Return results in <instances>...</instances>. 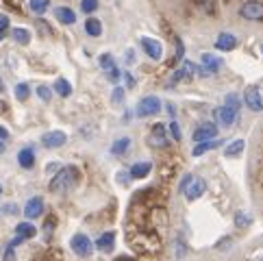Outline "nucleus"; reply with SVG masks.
<instances>
[{"label":"nucleus","instance_id":"nucleus-1","mask_svg":"<svg viewBox=\"0 0 263 261\" xmlns=\"http://www.w3.org/2000/svg\"><path fill=\"white\" fill-rule=\"evenodd\" d=\"M77 183H79V170L74 165H65V167H61V170L52 176L50 192L65 194V192H70V190L77 188Z\"/></svg>","mask_w":263,"mask_h":261},{"label":"nucleus","instance_id":"nucleus-2","mask_svg":"<svg viewBox=\"0 0 263 261\" xmlns=\"http://www.w3.org/2000/svg\"><path fill=\"white\" fill-rule=\"evenodd\" d=\"M239 17L248 22H261L263 20V3L261 0H246L239 7Z\"/></svg>","mask_w":263,"mask_h":261},{"label":"nucleus","instance_id":"nucleus-3","mask_svg":"<svg viewBox=\"0 0 263 261\" xmlns=\"http://www.w3.org/2000/svg\"><path fill=\"white\" fill-rule=\"evenodd\" d=\"M70 248L74 250V255L77 257H89L93 253V244H91V239L85 235V233H77V235H72Z\"/></svg>","mask_w":263,"mask_h":261},{"label":"nucleus","instance_id":"nucleus-4","mask_svg":"<svg viewBox=\"0 0 263 261\" xmlns=\"http://www.w3.org/2000/svg\"><path fill=\"white\" fill-rule=\"evenodd\" d=\"M159 111H161V100H159L157 96H144L142 100H139L135 114L139 118H150V116H157Z\"/></svg>","mask_w":263,"mask_h":261},{"label":"nucleus","instance_id":"nucleus-5","mask_svg":"<svg viewBox=\"0 0 263 261\" xmlns=\"http://www.w3.org/2000/svg\"><path fill=\"white\" fill-rule=\"evenodd\" d=\"M194 74H196V63H194V61H183V63L174 70L172 77H170V85L192 81V79H194Z\"/></svg>","mask_w":263,"mask_h":261},{"label":"nucleus","instance_id":"nucleus-6","mask_svg":"<svg viewBox=\"0 0 263 261\" xmlns=\"http://www.w3.org/2000/svg\"><path fill=\"white\" fill-rule=\"evenodd\" d=\"M148 146H150V148H157V151H161V148H167V128H165L163 124H155L153 128H150Z\"/></svg>","mask_w":263,"mask_h":261},{"label":"nucleus","instance_id":"nucleus-7","mask_svg":"<svg viewBox=\"0 0 263 261\" xmlns=\"http://www.w3.org/2000/svg\"><path fill=\"white\" fill-rule=\"evenodd\" d=\"M243 102L250 111H263V96L257 85H248L243 89Z\"/></svg>","mask_w":263,"mask_h":261},{"label":"nucleus","instance_id":"nucleus-8","mask_svg":"<svg viewBox=\"0 0 263 261\" xmlns=\"http://www.w3.org/2000/svg\"><path fill=\"white\" fill-rule=\"evenodd\" d=\"M215 120H218V124L224 126V128H231L239 122V111L237 109H231V107H220L215 111Z\"/></svg>","mask_w":263,"mask_h":261},{"label":"nucleus","instance_id":"nucleus-9","mask_svg":"<svg viewBox=\"0 0 263 261\" xmlns=\"http://www.w3.org/2000/svg\"><path fill=\"white\" fill-rule=\"evenodd\" d=\"M215 135H218V126H215L213 122H202L194 128V142L200 144V142H211V139H215Z\"/></svg>","mask_w":263,"mask_h":261},{"label":"nucleus","instance_id":"nucleus-10","mask_svg":"<svg viewBox=\"0 0 263 261\" xmlns=\"http://www.w3.org/2000/svg\"><path fill=\"white\" fill-rule=\"evenodd\" d=\"M139 44H142V50L146 52V57H148V59H153V61H159V59H161V54H163V46H161V42L153 40V37H142V40H139Z\"/></svg>","mask_w":263,"mask_h":261},{"label":"nucleus","instance_id":"nucleus-11","mask_svg":"<svg viewBox=\"0 0 263 261\" xmlns=\"http://www.w3.org/2000/svg\"><path fill=\"white\" fill-rule=\"evenodd\" d=\"M42 213H44V198L42 196H33V198L26 200V204H24L26 220H37V218H42Z\"/></svg>","mask_w":263,"mask_h":261},{"label":"nucleus","instance_id":"nucleus-12","mask_svg":"<svg viewBox=\"0 0 263 261\" xmlns=\"http://www.w3.org/2000/svg\"><path fill=\"white\" fill-rule=\"evenodd\" d=\"M204 190H206V183H204V179H200V176H194L192 183L187 185V190H185L183 194H185V198H187V200L194 202V200H198L200 196L204 194Z\"/></svg>","mask_w":263,"mask_h":261},{"label":"nucleus","instance_id":"nucleus-13","mask_svg":"<svg viewBox=\"0 0 263 261\" xmlns=\"http://www.w3.org/2000/svg\"><path fill=\"white\" fill-rule=\"evenodd\" d=\"M68 142V135L63 130H48L46 135H42V146L44 148H61Z\"/></svg>","mask_w":263,"mask_h":261},{"label":"nucleus","instance_id":"nucleus-14","mask_svg":"<svg viewBox=\"0 0 263 261\" xmlns=\"http://www.w3.org/2000/svg\"><path fill=\"white\" fill-rule=\"evenodd\" d=\"M237 37H235L233 33H227V31H222L218 37H215V48L222 50V52H229L233 48H237Z\"/></svg>","mask_w":263,"mask_h":261},{"label":"nucleus","instance_id":"nucleus-15","mask_svg":"<svg viewBox=\"0 0 263 261\" xmlns=\"http://www.w3.org/2000/svg\"><path fill=\"white\" fill-rule=\"evenodd\" d=\"M17 163H20L22 170H33L35 167V151L31 146L20 148V153H17Z\"/></svg>","mask_w":263,"mask_h":261},{"label":"nucleus","instance_id":"nucleus-16","mask_svg":"<svg viewBox=\"0 0 263 261\" xmlns=\"http://www.w3.org/2000/svg\"><path fill=\"white\" fill-rule=\"evenodd\" d=\"M96 248L100 250V253H111V250L116 248V233L114 231H107V233H102V235L96 239Z\"/></svg>","mask_w":263,"mask_h":261},{"label":"nucleus","instance_id":"nucleus-17","mask_svg":"<svg viewBox=\"0 0 263 261\" xmlns=\"http://www.w3.org/2000/svg\"><path fill=\"white\" fill-rule=\"evenodd\" d=\"M54 17H57V22L63 24V26L77 24V13H74L70 7H57L54 9Z\"/></svg>","mask_w":263,"mask_h":261},{"label":"nucleus","instance_id":"nucleus-18","mask_svg":"<svg viewBox=\"0 0 263 261\" xmlns=\"http://www.w3.org/2000/svg\"><path fill=\"white\" fill-rule=\"evenodd\" d=\"M222 65H224V61H222L220 57H215V54H211V52H204V54H202V68L209 72V74L220 72Z\"/></svg>","mask_w":263,"mask_h":261},{"label":"nucleus","instance_id":"nucleus-19","mask_svg":"<svg viewBox=\"0 0 263 261\" xmlns=\"http://www.w3.org/2000/svg\"><path fill=\"white\" fill-rule=\"evenodd\" d=\"M150 170H153V163L150 161H137V163H133L130 165V176L133 179H146V176L150 174Z\"/></svg>","mask_w":263,"mask_h":261},{"label":"nucleus","instance_id":"nucleus-20","mask_svg":"<svg viewBox=\"0 0 263 261\" xmlns=\"http://www.w3.org/2000/svg\"><path fill=\"white\" fill-rule=\"evenodd\" d=\"M15 235L22 237L24 241L26 239H33L37 235V229H35L33 222H20V225H15Z\"/></svg>","mask_w":263,"mask_h":261},{"label":"nucleus","instance_id":"nucleus-21","mask_svg":"<svg viewBox=\"0 0 263 261\" xmlns=\"http://www.w3.org/2000/svg\"><path fill=\"white\" fill-rule=\"evenodd\" d=\"M130 137H120V139H116L114 144H111V155L114 157H122L124 153H128V148H130Z\"/></svg>","mask_w":263,"mask_h":261},{"label":"nucleus","instance_id":"nucleus-22","mask_svg":"<svg viewBox=\"0 0 263 261\" xmlns=\"http://www.w3.org/2000/svg\"><path fill=\"white\" fill-rule=\"evenodd\" d=\"M85 33L89 35V37H100L102 35V22L98 20V17H87L85 20Z\"/></svg>","mask_w":263,"mask_h":261},{"label":"nucleus","instance_id":"nucleus-23","mask_svg":"<svg viewBox=\"0 0 263 261\" xmlns=\"http://www.w3.org/2000/svg\"><path fill=\"white\" fill-rule=\"evenodd\" d=\"M220 144H222L220 139H211V142H200V144H196V146H194L192 155H194V157H200V155H204V153L213 151V148H218Z\"/></svg>","mask_w":263,"mask_h":261},{"label":"nucleus","instance_id":"nucleus-24","mask_svg":"<svg viewBox=\"0 0 263 261\" xmlns=\"http://www.w3.org/2000/svg\"><path fill=\"white\" fill-rule=\"evenodd\" d=\"M243 148H246V142L243 139H235V142L227 144V148H224V157H239L243 153Z\"/></svg>","mask_w":263,"mask_h":261},{"label":"nucleus","instance_id":"nucleus-25","mask_svg":"<svg viewBox=\"0 0 263 261\" xmlns=\"http://www.w3.org/2000/svg\"><path fill=\"white\" fill-rule=\"evenodd\" d=\"M11 37H13L15 44L26 46V44L31 42V31L29 29H22V26H17V29H11Z\"/></svg>","mask_w":263,"mask_h":261},{"label":"nucleus","instance_id":"nucleus-26","mask_svg":"<svg viewBox=\"0 0 263 261\" xmlns=\"http://www.w3.org/2000/svg\"><path fill=\"white\" fill-rule=\"evenodd\" d=\"M61 98H68L72 94V85H70V81L68 79H57L54 81V87H52Z\"/></svg>","mask_w":263,"mask_h":261},{"label":"nucleus","instance_id":"nucleus-27","mask_svg":"<svg viewBox=\"0 0 263 261\" xmlns=\"http://www.w3.org/2000/svg\"><path fill=\"white\" fill-rule=\"evenodd\" d=\"M98 65H100V70H102V72H111V70L116 68V59H114V54H111V52L100 54V57H98Z\"/></svg>","mask_w":263,"mask_h":261},{"label":"nucleus","instance_id":"nucleus-28","mask_svg":"<svg viewBox=\"0 0 263 261\" xmlns=\"http://www.w3.org/2000/svg\"><path fill=\"white\" fill-rule=\"evenodd\" d=\"M48 7H50V0H29V9L37 15L46 13L48 11Z\"/></svg>","mask_w":263,"mask_h":261},{"label":"nucleus","instance_id":"nucleus-29","mask_svg":"<svg viewBox=\"0 0 263 261\" xmlns=\"http://www.w3.org/2000/svg\"><path fill=\"white\" fill-rule=\"evenodd\" d=\"M250 225H252V218L248 216V213H243V211L235 213V227H237V229H246Z\"/></svg>","mask_w":263,"mask_h":261},{"label":"nucleus","instance_id":"nucleus-30","mask_svg":"<svg viewBox=\"0 0 263 261\" xmlns=\"http://www.w3.org/2000/svg\"><path fill=\"white\" fill-rule=\"evenodd\" d=\"M29 96H31L29 83H17V85H15V98L17 100H29Z\"/></svg>","mask_w":263,"mask_h":261},{"label":"nucleus","instance_id":"nucleus-31","mask_svg":"<svg viewBox=\"0 0 263 261\" xmlns=\"http://www.w3.org/2000/svg\"><path fill=\"white\" fill-rule=\"evenodd\" d=\"M183 57H185V46H183V42H181V40H176V50H174V59L170 61V63H172V68H178V63L183 61Z\"/></svg>","mask_w":263,"mask_h":261},{"label":"nucleus","instance_id":"nucleus-32","mask_svg":"<svg viewBox=\"0 0 263 261\" xmlns=\"http://www.w3.org/2000/svg\"><path fill=\"white\" fill-rule=\"evenodd\" d=\"M185 255H187V244H185L181 237H178V239L174 241V257H176V259H183Z\"/></svg>","mask_w":263,"mask_h":261},{"label":"nucleus","instance_id":"nucleus-33","mask_svg":"<svg viewBox=\"0 0 263 261\" xmlns=\"http://www.w3.org/2000/svg\"><path fill=\"white\" fill-rule=\"evenodd\" d=\"M98 9V0H81V11L83 13H93Z\"/></svg>","mask_w":263,"mask_h":261},{"label":"nucleus","instance_id":"nucleus-34","mask_svg":"<svg viewBox=\"0 0 263 261\" xmlns=\"http://www.w3.org/2000/svg\"><path fill=\"white\" fill-rule=\"evenodd\" d=\"M167 133H170L172 135V139H174V142H181V126H178V122H176V120H172V122H170V126H167Z\"/></svg>","mask_w":263,"mask_h":261},{"label":"nucleus","instance_id":"nucleus-35","mask_svg":"<svg viewBox=\"0 0 263 261\" xmlns=\"http://www.w3.org/2000/svg\"><path fill=\"white\" fill-rule=\"evenodd\" d=\"M224 107H231V109L239 111V96L237 94H227V98H224Z\"/></svg>","mask_w":263,"mask_h":261},{"label":"nucleus","instance_id":"nucleus-36","mask_svg":"<svg viewBox=\"0 0 263 261\" xmlns=\"http://www.w3.org/2000/svg\"><path fill=\"white\" fill-rule=\"evenodd\" d=\"M37 96H40V100L48 102V100L52 98V89H50V87H46V85H40V87H37Z\"/></svg>","mask_w":263,"mask_h":261},{"label":"nucleus","instance_id":"nucleus-37","mask_svg":"<svg viewBox=\"0 0 263 261\" xmlns=\"http://www.w3.org/2000/svg\"><path fill=\"white\" fill-rule=\"evenodd\" d=\"M111 100H114V105H122V102H124V89L114 87V91H111Z\"/></svg>","mask_w":263,"mask_h":261},{"label":"nucleus","instance_id":"nucleus-38","mask_svg":"<svg viewBox=\"0 0 263 261\" xmlns=\"http://www.w3.org/2000/svg\"><path fill=\"white\" fill-rule=\"evenodd\" d=\"M3 261H17V257H15V246H11V244H7V246H5Z\"/></svg>","mask_w":263,"mask_h":261},{"label":"nucleus","instance_id":"nucleus-39","mask_svg":"<svg viewBox=\"0 0 263 261\" xmlns=\"http://www.w3.org/2000/svg\"><path fill=\"white\" fill-rule=\"evenodd\" d=\"M7 31H9V17L7 15H0V42L7 37Z\"/></svg>","mask_w":263,"mask_h":261},{"label":"nucleus","instance_id":"nucleus-40","mask_svg":"<svg viewBox=\"0 0 263 261\" xmlns=\"http://www.w3.org/2000/svg\"><path fill=\"white\" fill-rule=\"evenodd\" d=\"M17 211H20V209H17V204H15V202H7V204H3V213H5V216H15Z\"/></svg>","mask_w":263,"mask_h":261},{"label":"nucleus","instance_id":"nucleus-41","mask_svg":"<svg viewBox=\"0 0 263 261\" xmlns=\"http://www.w3.org/2000/svg\"><path fill=\"white\" fill-rule=\"evenodd\" d=\"M122 81H124V85H126L128 89L135 87V77H133L130 72H122Z\"/></svg>","mask_w":263,"mask_h":261},{"label":"nucleus","instance_id":"nucleus-42","mask_svg":"<svg viewBox=\"0 0 263 261\" xmlns=\"http://www.w3.org/2000/svg\"><path fill=\"white\" fill-rule=\"evenodd\" d=\"M130 179H133V176H130V172H120V174H118V183H122V185H128Z\"/></svg>","mask_w":263,"mask_h":261},{"label":"nucleus","instance_id":"nucleus-43","mask_svg":"<svg viewBox=\"0 0 263 261\" xmlns=\"http://www.w3.org/2000/svg\"><path fill=\"white\" fill-rule=\"evenodd\" d=\"M107 77H109V81H111V83H118V81L122 79V74H120V70H118V68H114L111 72H107Z\"/></svg>","mask_w":263,"mask_h":261},{"label":"nucleus","instance_id":"nucleus-44","mask_svg":"<svg viewBox=\"0 0 263 261\" xmlns=\"http://www.w3.org/2000/svg\"><path fill=\"white\" fill-rule=\"evenodd\" d=\"M192 179H194V176H192V174H185V176H183V179H181V185H178V190H181V192H185V190H187V185H190V183H192Z\"/></svg>","mask_w":263,"mask_h":261},{"label":"nucleus","instance_id":"nucleus-45","mask_svg":"<svg viewBox=\"0 0 263 261\" xmlns=\"http://www.w3.org/2000/svg\"><path fill=\"white\" fill-rule=\"evenodd\" d=\"M9 142V130L0 124V144H7Z\"/></svg>","mask_w":263,"mask_h":261},{"label":"nucleus","instance_id":"nucleus-46","mask_svg":"<svg viewBox=\"0 0 263 261\" xmlns=\"http://www.w3.org/2000/svg\"><path fill=\"white\" fill-rule=\"evenodd\" d=\"M231 244V237H222V241L220 244H215V248H227Z\"/></svg>","mask_w":263,"mask_h":261},{"label":"nucleus","instance_id":"nucleus-47","mask_svg":"<svg viewBox=\"0 0 263 261\" xmlns=\"http://www.w3.org/2000/svg\"><path fill=\"white\" fill-rule=\"evenodd\" d=\"M130 120H133V111L128 109V111H124V120H122V122L126 124V122H130Z\"/></svg>","mask_w":263,"mask_h":261},{"label":"nucleus","instance_id":"nucleus-48","mask_svg":"<svg viewBox=\"0 0 263 261\" xmlns=\"http://www.w3.org/2000/svg\"><path fill=\"white\" fill-rule=\"evenodd\" d=\"M57 167H59V163H48L46 165V172H59Z\"/></svg>","mask_w":263,"mask_h":261},{"label":"nucleus","instance_id":"nucleus-49","mask_svg":"<svg viewBox=\"0 0 263 261\" xmlns=\"http://www.w3.org/2000/svg\"><path fill=\"white\" fill-rule=\"evenodd\" d=\"M124 59H126V61H135V54H133V50H126V52H124Z\"/></svg>","mask_w":263,"mask_h":261},{"label":"nucleus","instance_id":"nucleus-50","mask_svg":"<svg viewBox=\"0 0 263 261\" xmlns=\"http://www.w3.org/2000/svg\"><path fill=\"white\" fill-rule=\"evenodd\" d=\"M116 261H135V259H130V257H118Z\"/></svg>","mask_w":263,"mask_h":261},{"label":"nucleus","instance_id":"nucleus-51","mask_svg":"<svg viewBox=\"0 0 263 261\" xmlns=\"http://www.w3.org/2000/svg\"><path fill=\"white\" fill-rule=\"evenodd\" d=\"M250 261H263V255H257V257H252Z\"/></svg>","mask_w":263,"mask_h":261},{"label":"nucleus","instance_id":"nucleus-52","mask_svg":"<svg viewBox=\"0 0 263 261\" xmlns=\"http://www.w3.org/2000/svg\"><path fill=\"white\" fill-rule=\"evenodd\" d=\"M0 194H3V185H0Z\"/></svg>","mask_w":263,"mask_h":261},{"label":"nucleus","instance_id":"nucleus-53","mask_svg":"<svg viewBox=\"0 0 263 261\" xmlns=\"http://www.w3.org/2000/svg\"><path fill=\"white\" fill-rule=\"evenodd\" d=\"M261 52H263V44H261Z\"/></svg>","mask_w":263,"mask_h":261}]
</instances>
